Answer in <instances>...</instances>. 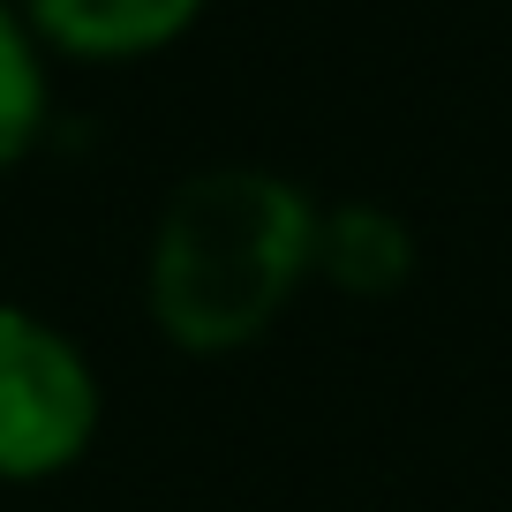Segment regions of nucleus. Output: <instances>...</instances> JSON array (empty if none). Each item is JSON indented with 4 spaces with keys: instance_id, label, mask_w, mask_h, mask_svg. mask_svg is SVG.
I'll return each instance as SVG.
<instances>
[{
    "instance_id": "nucleus-1",
    "label": "nucleus",
    "mask_w": 512,
    "mask_h": 512,
    "mask_svg": "<svg viewBox=\"0 0 512 512\" xmlns=\"http://www.w3.org/2000/svg\"><path fill=\"white\" fill-rule=\"evenodd\" d=\"M324 204L279 166H204L166 196L144 249V309L166 347L241 354L317 279Z\"/></svg>"
},
{
    "instance_id": "nucleus-3",
    "label": "nucleus",
    "mask_w": 512,
    "mask_h": 512,
    "mask_svg": "<svg viewBox=\"0 0 512 512\" xmlns=\"http://www.w3.org/2000/svg\"><path fill=\"white\" fill-rule=\"evenodd\" d=\"M211 0H23V16L53 46V61L76 68H128L181 46L204 23Z\"/></svg>"
},
{
    "instance_id": "nucleus-5",
    "label": "nucleus",
    "mask_w": 512,
    "mask_h": 512,
    "mask_svg": "<svg viewBox=\"0 0 512 512\" xmlns=\"http://www.w3.org/2000/svg\"><path fill=\"white\" fill-rule=\"evenodd\" d=\"M53 128V46L23 16V0H0V174L23 166Z\"/></svg>"
},
{
    "instance_id": "nucleus-4",
    "label": "nucleus",
    "mask_w": 512,
    "mask_h": 512,
    "mask_svg": "<svg viewBox=\"0 0 512 512\" xmlns=\"http://www.w3.org/2000/svg\"><path fill=\"white\" fill-rule=\"evenodd\" d=\"M422 249H415V226L384 204H324L317 226V279L354 302H384L415 279Z\"/></svg>"
},
{
    "instance_id": "nucleus-2",
    "label": "nucleus",
    "mask_w": 512,
    "mask_h": 512,
    "mask_svg": "<svg viewBox=\"0 0 512 512\" xmlns=\"http://www.w3.org/2000/svg\"><path fill=\"white\" fill-rule=\"evenodd\" d=\"M98 415H106V392L91 354L38 309L0 302V482L31 490L68 475L91 452Z\"/></svg>"
}]
</instances>
